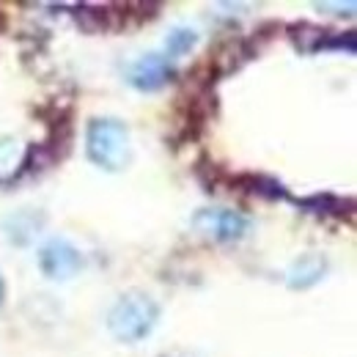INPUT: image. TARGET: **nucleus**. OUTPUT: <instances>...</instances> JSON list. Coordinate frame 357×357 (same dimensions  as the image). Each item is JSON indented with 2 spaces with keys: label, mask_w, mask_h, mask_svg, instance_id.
<instances>
[{
  "label": "nucleus",
  "mask_w": 357,
  "mask_h": 357,
  "mask_svg": "<svg viewBox=\"0 0 357 357\" xmlns=\"http://www.w3.org/2000/svg\"><path fill=\"white\" fill-rule=\"evenodd\" d=\"M86 151H89V160L96 168H102L107 174L124 171L132 160L130 127L119 119H110V116L91 119L89 130H86Z\"/></svg>",
  "instance_id": "1"
},
{
  "label": "nucleus",
  "mask_w": 357,
  "mask_h": 357,
  "mask_svg": "<svg viewBox=\"0 0 357 357\" xmlns=\"http://www.w3.org/2000/svg\"><path fill=\"white\" fill-rule=\"evenodd\" d=\"M160 321V305L146 291H127L107 313V330L121 344H137L151 335Z\"/></svg>",
  "instance_id": "2"
},
{
  "label": "nucleus",
  "mask_w": 357,
  "mask_h": 357,
  "mask_svg": "<svg viewBox=\"0 0 357 357\" xmlns=\"http://www.w3.org/2000/svg\"><path fill=\"white\" fill-rule=\"evenodd\" d=\"M190 223L201 236H206L212 242H223V245L239 242L250 228L248 218L234 209H198Z\"/></svg>",
  "instance_id": "3"
},
{
  "label": "nucleus",
  "mask_w": 357,
  "mask_h": 357,
  "mask_svg": "<svg viewBox=\"0 0 357 357\" xmlns=\"http://www.w3.org/2000/svg\"><path fill=\"white\" fill-rule=\"evenodd\" d=\"M39 269L50 280H69L83 269V253L63 236H55L39 250Z\"/></svg>",
  "instance_id": "4"
},
{
  "label": "nucleus",
  "mask_w": 357,
  "mask_h": 357,
  "mask_svg": "<svg viewBox=\"0 0 357 357\" xmlns=\"http://www.w3.org/2000/svg\"><path fill=\"white\" fill-rule=\"evenodd\" d=\"M174 77V61H168L162 52L140 55L127 69V83L137 91H160Z\"/></svg>",
  "instance_id": "5"
},
{
  "label": "nucleus",
  "mask_w": 357,
  "mask_h": 357,
  "mask_svg": "<svg viewBox=\"0 0 357 357\" xmlns=\"http://www.w3.org/2000/svg\"><path fill=\"white\" fill-rule=\"evenodd\" d=\"M45 225H47V215L42 209H17V212H11L3 220V234H6V239L11 245L25 248V245H31L42 234Z\"/></svg>",
  "instance_id": "6"
},
{
  "label": "nucleus",
  "mask_w": 357,
  "mask_h": 357,
  "mask_svg": "<svg viewBox=\"0 0 357 357\" xmlns=\"http://www.w3.org/2000/svg\"><path fill=\"white\" fill-rule=\"evenodd\" d=\"M330 269V261L324 253H303L286 272L289 289H311L316 286Z\"/></svg>",
  "instance_id": "7"
},
{
  "label": "nucleus",
  "mask_w": 357,
  "mask_h": 357,
  "mask_svg": "<svg viewBox=\"0 0 357 357\" xmlns=\"http://www.w3.org/2000/svg\"><path fill=\"white\" fill-rule=\"evenodd\" d=\"M75 11H77V22L86 31H91V33L93 31H113L116 28V22H113L116 14H110L113 6H77Z\"/></svg>",
  "instance_id": "8"
},
{
  "label": "nucleus",
  "mask_w": 357,
  "mask_h": 357,
  "mask_svg": "<svg viewBox=\"0 0 357 357\" xmlns=\"http://www.w3.org/2000/svg\"><path fill=\"white\" fill-rule=\"evenodd\" d=\"M236 184H239L245 192L261 195V198H269V201H275V198H286L283 184H280V181H275V178H269V176H253V174H245V176L236 178Z\"/></svg>",
  "instance_id": "9"
},
{
  "label": "nucleus",
  "mask_w": 357,
  "mask_h": 357,
  "mask_svg": "<svg viewBox=\"0 0 357 357\" xmlns=\"http://www.w3.org/2000/svg\"><path fill=\"white\" fill-rule=\"evenodd\" d=\"M198 45V33L192 31V28H174L171 33H168V39H165V50H162V55L168 58V61H174L176 63L181 55H187L192 47Z\"/></svg>",
  "instance_id": "10"
},
{
  "label": "nucleus",
  "mask_w": 357,
  "mask_h": 357,
  "mask_svg": "<svg viewBox=\"0 0 357 357\" xmlns=\"http://www.w3.org/2000/svg\"><path fill=\"white\" fill-rule=\"evenodd\" d=\"M22 160L25 151L20 149V143L11 137H0V178L11 176L17 168H22Z\"/></svg>",
  "instance_id": "11"
},
{
  "label": "nucleus",
  "mask_w": 357,
  "mask_h": 357,
  "mask_svg": "<svg viewBox=\"0 0 357 357\" xmlns=\"http://www.w3.org/2000/svg\"><path fill=\"white\" fill-rule=\"evenodd\" d=\"M300 204L313 215H344V209H352L349 201L335 198V195H313V198H305Z\"/></svg>",
  "instance_id": "12"
},
{
  "label": "nucleus",
  "mask_w": 357,
  "mask_h": 357,
  "mask_svg": "<svg viewBox=\"0 0 357 357\" xmlns=\"http://www.w3.org/2000/svg\"><path fill=\"white\" fill-rule=\"evenodd\" d=\"M316 8H321V11H349V17H352L355 3H316Z\"/></svg>",
  "instance_id": "13"
},
{
  "label": "nucleus",
  "mask_w": 357,
  "mask_h": 357,
  "mask_svg": "<svg viewBox=\"0 0 357 357\" xmlns=\"http://www.w3.org/2000/svg\"><path fill=\"white\" fill-rule=\"evenodd\" d=\"M160 357H195V355L187 352V349H171V352H162Z\"/></svg>",
  "instance_id": "14"
},
{
  "label": "nucleus",
  "mask_w": 357,
  "mask_h": 357,
  "mask_svg": "<svg viewBox=\"0 0 357 357\" xmlns=\"http://www.w3.org/2000/svg\"><path fill=\"white\" fill-rule=\"evenodd\" d=\"M3 297H6V283H3V275H0V305H3Z\"/></svg>",
  "instance_id": "15"
}]
</instances>
